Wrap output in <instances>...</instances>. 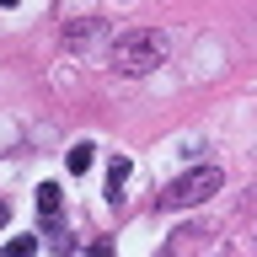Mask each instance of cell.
<instances>
[{"mask_svg": "<svg viewBox=\"0 0 257 257\" xmlns=\"http://www.w3.org/2000/svg\"><path fill=\"white\" fill-rule=\"evenodd\" d=\"M220 188H225V166H220V161H198V166L177 172L172 182L161 188L156 209H161V214H182V209H198V204H209V198H214Z\"/></svg>", "mask_w": 257, "mask_h": 257, "instance_id": "obj_1", "label": "cell"}, {"mask_svg": "<svg viewBox=\"0 0 257 257\" xmlns=\"http://www.w3.org/2000/svg\"><path fill=\"white\" fill-rule=\"evenodd\" d=\"M166 54H172V38L161 27H134V32H123L112 43V70L118 75H150Z\"/></svg>", "mask_w": 257, "mask_h": 257, "instance_id": "obj_2", "label": "cell"}, {"mask_svg": "<svg viewBox=\"0 0 257 257\" xmlns=\"http://www.w3.org/2000/svg\"><path fill=\"white\" fill-rule=\"evenodd\" d=\"M107 32H112V27L102 22V16H86V22H70V27H64V43L80 54V48H91L96 38H107Z\"/></svg>", "mask_w": 257, "mask_h": 257, "instance_id": "obj_3", "label": "cell"}, {"mask_svg": "<svg viewBox=\"0 0 257 257\" xmlns=\"http://www.w3.org/2000/svg\"><path fill=\"white\" fill-rule=\"evenodd\" d=\"M123 182H128V161H112V166H107V204L123 198Z\"/></svg>", "mask_w": 257, "mask_h": 257, "instance_id": "obj_4", "label": "cell"}, {"mask_svg": "<svg viewBox=\"0 0 257 257\" xmlns=\"http://www.w3.org/2000/svg\"><path fill=\"white\" fill-rule=\"evenodd\" d=\"M64 161H70V172H80V177H86V172H91V161H96L91 140H86V145H70V156H64Z\"/></svg>", "mask_w": 257, "mask_h": 257, "instance_id": "obj_5", "label": "cell"}, {"mask_svg": "<svg viewBox=\"0 0 257 257\" xmlns=\"http://www.w3.org/2000/svg\"><path fill=\"white\" fill-rule=\"evenodd\" d=\"M6 220H11V209H6V198H0V225H6Z\"/></svg>", "mask_w": 257, "mask_h": 257, "instance_id": "obj_6", "label": "cell"}, {"mask_svg": "<svg viewBox=\"0 0 257 257\" xmlns=\"http://www.w3.org/2000/svg\"><path fill=\"white\" fill-rule=\"evenodd\" d=\"M0 6H16V0H0Z\"/></svg>", "mask_w": 257, "mask_h": 257, "instance_id": "obj_7", "label": "cell"}]
</instances>
